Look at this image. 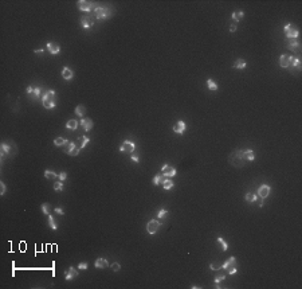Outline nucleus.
<instances>
[{
    "mask_svg": "<svg viewBox=\"0 0 302 289\" xmlns=\"http://www.w3.org/2000/svg\"><path fill=\"white\" fill-rule=\"evenodd\" d=\"M230 163H231L234 167H238V168H240V167H243V165L246 164V157H245V152L242 149H235L234 152L230 155L228 157Z\"/></svg>",
    "mask_w": 302,
    "mask_h": 289,
    "instance_id": "f257e3e1",
    "label": "nucleus"
},
{
    "mask_svg": "<svg viewBox=\"0 0 302 289\" xmlns=\"http://www.w3.org/2000/svg\"><path fill=\"white\" fill-rule=\"evenodd\" d=\"M94 14H96L97 19L102 20V19H108V18H111L113 15V10H110L109 7H98L94 10Z\"/></svg>",
    "mask_w": 302,
    "mask_h": 289,
    "instance_id": "f03ea898",
    "label": "nucleus"
},
{
    "mask_svg": "<svg viewBox=\"0 0 302 289\" xmlns=\"http://www.w3.org/2000/svg\"><path fill=\"white\" fill-rule=\"evenodd\" d=\"M77 4H78V8L83 12H91L97 8V6L93 1H87V0H79Z\"/></svg>",
    "mask_w": 302,
    "mask_h": 289,
    "instance_id": "7ed1b4c3",
    "label": "nucleus"
},
{
    "mask_svg": "<svg viewBox=\"0 0 302 289\" xmlns=\"http://www.w3.org/2000/svg\"><path fill=\"white\" fill-rule=\"evenodd\" d=\"M283 30H285V35H286L287 39H297L299 35V31L297 28H294L290 23H287L285 27H283Z\"/></svg>",
    "mask_w": 302,
    "mask_h": 289,
    "instance_id": "20e7f679",
    "label": "nucleus"
},
{
    "mask_svg": "<svg viewBox=\"0 0 302 289\" xmlns=\"http://www.w3.org/2000/svg\"><path fill=\"white\" fill-rule=\"evenodd\" d=\"M79 151H81L79 147H77L75 143H73V141H69V143L66 144V148H65V152L70 156H78Z\"/></svg>",
    "mask_w": 302,
    "mask_h": 289,
    "instance_id": "39448f33",
    "label": "nucleus"
},
{
    "mask_svg": "<svg viewBox=\"0 0 302 289\" xmlns=\"http://www.w3.org/2000/svg\"><path fill=\"white\" fill-rule=\"evenodd\" d=\"M160 225H161V222H159V221L156 219H150L149 222L146 223V231L149 233V234H156L157 230H159Z\"/></svg>",
    "mask_w": 302,
    "mask_h": 289,
    "instance_id": "423d86ee",
    "label": "nucleus"
},
{
    "mask_svg": "<svg viewBox=\"0 0 302 289\" xmlns=\"http://www.w3.org/2000/svg\"><path fill=\"white\" fill-rule=\"evenodd\" d=\"M134 149H136V144H134L133 141H129V140L124 141L122 145L120 147V151L121 152H124V153H132Z\"/></svg>",
    "mask_w": 302,
    "mask_h": 289,
    "instance_id": "0eeeda50",
    "label": "nucleus"
},
{
    "mask_svg": "<svg viewBox=\"0 0 302 289\" xmlns=\"http://www.w3.org/2000/svg\"><path fill=\"white\" fill-rule=\"evenodd\" d=\"M293 58L291 55H286V54H282L279 57V61H278V63H279L281 67H285V69H287V67L291 66V62H293Z\"/></svg>",
    "mask_w": 302,
    "mask_h": 289,
    "instance_id": "6e6552de",
    "label": "nucleus"
},
{
    "mask_svg": "<svg viewBox=\"0 0 302 289\" xmlns=\"http://www.w3.org/2000/svg\"><path fill=\"white\" fill-rule=\"evenodd\" d=\"M161 171H162V175L165 176V178H173L176 174H177V171H176V168H173V167H171L169 164H162L161 167Z\"/></svg>",
    "mask_w": 302,
    "mask_h": 289,
    "instance_id": "1a4fd4ad",
    "label": "nucleus"
},
{
    "mask_svg": "<svg viewBox=\"0 0 302 289\" xmlns=\"http://www.w3.org/2000/svg\"><path fill=\"white\" fill-rule=\"evenodd\" d=\"M81 24H82V27H83L85 30L91 28L93 24H94V18H93L91 15L82 16V18H81Z\"/></svg>",
    "mask_w": 302,
    "mask_h": 289,
    "instance_id": "9d476101",
    "label": "nucleus"
},
{
    "mask_svg": "<svg viewBox=\"0 0 302 289\" xmlns=\"http://www.w3.org/2000/svg\"><path fill=\"white\" fill-rule=\"evenodd\" d=\"M79 125L82 127V129L85 130V132H89V130L93 129V127H94V122H93L91 118H85V117H83L82 120H81Z\"/></svg>",
    "mask_w": 302,
    "mask_h": 289,
    "instance_id": "9b49d317",
    "label": "nucleus"
},
{
    "mask_svg": "<svg viewBox=\"0 0 302 289\" xmlns=\"http://www.w3.org/2000/svg\"><path fill=\"white\" fill-rule=\"evenodd\" d=\"M270 191H271L270 186H267V184H262L261 187L258 188V195H259V198L264 199V198H267L269 195H270Z\"/></svg>",
    "mask_w": 302,
    "mask_h": 289,
    "instance_id": "f8f14e48",
    "label": "nucleus"
},
{
    "mask_svg": "<svg viewBox=\"0 0 302 289\" xmlns=\"http://www.w3.org/2000/svg\"><path fill=\"white\" fill-rule=\"evenodd\" d=\"M185 129H187V125H185V122L183 120L177 121V122H176V125L173 127V132H175V133H177V135H183L185 132Z\"/></svg>",
    "mask_w": 302,
    "mask_h": 289,
    "instance_id": "ddd939ff",
    "label": "nucleus"
},
{
    "mask_svg": "<svg viewBox=\"0 0 302 289\" xmlns=\"http://www.w3.org/2000/svg\"><path fill=\"white\" fill-rule=\"evenodd\" d=\"M46 48H47V51L50 53V54H52V55L58 54V53L60 51L59 45H58V43H55V42H48L47 46H46Z\"/></svg>",
    "mask_w": 302,
    "mask_h": 289,
    "instance_id": "4468645a",
    "label": "nucleus"
},
{
    "mask_svg": "<svg viewBox=\"0 0 302 289\" xmlns=\"http://www.w3.org/2000/svg\"><path fill=\"white\" fill-rule=\"evenodd\" d=\"M289 48L294 53H298L299 51V47H301V43L298 42V39H289Z\"/></svg>",
    "mask_w": 302,
    "mask_h": 289,
    "instance_id": "2eb2a0df",
    "label": "nucleus"
},
{
    "mask_svg": "<svg viewBox=\"0 0 302 289\" xmlns=\"http://www.w3.org/2000/svg\"><path fill=\"white\" fill-rule=\"evenodd\" d=\"M77 276H78V272H77V269L74 266H70L69 270L65 273V278H66V281H70V280H73L74 277H77Z\"/></svg>",
    "mask_w": 302,
    "mask_h": 289,
    "instance_id": "dca6fc26",
    "label": "nucleus"
},
{
    "mask_svg": "<svg viewBox=\"0 0 302 289\" xmlns=\"http://www.w3.org/2000/svg\"><path fill=\"white\" fill-rule=\"evenodd\" d=\"M94 266H96L97 269H105V268L109 266V262L105 258H97L96 262H94Z\"/></svg>",
    "mask_w": 302,
    "mask_h": 289,
    "instance_id": "f3484780",
    "label": "nucleus"
},
{
    "mask_svg": "<svg viewBox=\"0 0 302 289\" xmlns=\"http://www.w3.org/2000/svg\"><path fill=\"white\" fill-rule=\"evenodd\" d=\"M62 77H63V78H65L66 81H70L71 78L74 77L73 70H71L70 67H66V66H65L63 69H62Z\"/></svg>",
    "mask_w": 302,
    "mask_h": 289,
    "instance_id": "a211bd4d",
    "label": "nucleus"
},
{
    "mask_svg": "<svg viewBox=\"0 0 302 289\" xmlns=\"http://www.w3.org/2000/svg\"><path fill=\"white\" fill-rule=\"evenodd\" d=\"M55 95H57L55 90H47V92H45V94H43L42 101H55Z\"/></svg>",
    "mask_w": 302,
    "mask_h": 289,
    "instance_id": "6ab92c4d",
    "label": "nucleus"
},
{
    "mask_svg": "<svg viewBox=\"0 0 302 289\" xmlns=\"http://www.w3.org/2000/svg\"><path fill=\"white\" fill-rule=\"evenodd\" d=\"M236 265V258L235 257H230L228 260L226 261V262H224V264L222 265V269H231V268H234Z\"/></svg>",
    "mask_w": 302,
    "mask_h": 289,
    "instance_id": "aec40b11",
    "label": "nucleus"
},
{
    "mask_svg": "<svg viewBox=\"0 0 302 289\" xmlns=\"http://www.w3.org/2000/svg\"><path fill=\"white\" fill-rule=\"evenodd\" d=\"M246 66H247V63H246V61L242 59V58H238V59L234 62V69L243 70V69H246Z\"/></svg>",
    "mask_w": 302,
    "mask_h": 289,
    "instance_id": "412c9836",
    "label": "nucleus"
},
{
    "mask_svg": "<svg viewBox=\"0 0 302 289\" xmlns=\"http://www.w3.org/2000/svg\"><path fill=\"white\" fill-rule=\"evenodd\" d=\"M89 143H90V139L89 137H86V136H81L79 139H78V147H79V149L85 148Z\"/></svg>",
    "mask_w": 302,
    "mask_h": 289,
    "instance_id": "4be33fe9",
    "label": "nucleus"
},
{
    "mask_svg": "<svg viewBox=\"0 0 302 289\" xmlns=\"http://www.w3.org/2000/svg\"><path fill=\"white\" fill-rule=\"evenodd\" d=\"M78 125H79V122L77 120H69L66 122V128L67 129H70V130H75L77 128H78Z\"/></svg>",
    "mask_w": 302,
    "mask_h": 289,
    "instance_id": "5701e85b",
    "label": "nucleus"
},
{
    "mask_svg": "<svg viewBox=\"0 0 302 289\" xmlns=\"http://www.w3.org/2000/svg\"><path fill=\"white\" fill-rule=\"evenodd\" d=\"M243 16H245L243 11H234V12H232V20H234V22H239V20L243 19Z\"/></svg>",
    "mask_w": 302,
    "mask_h": 289,
    "instance_id": "b1692460",
    "label": "nucleus"
},
{
    "mask_svg": "<svg viewBox=\"0 0 302 289\" xmlns=\"http://www.w3.org/2000/svg\"><path fill=\"white\" fill-rule=\"evenodd\" d=\"M207 86H208V89H210L211 92H218V83L213 80H211V78L207 80Z\"/></svg>",
    "mask_w": 302,
    "mask_h": 289,
    "instance_id": "393cba45",
    "label": "nucleus"
},
{
    "mask_svg": "<svg viewBox=\"0 0 302 289\" xmlns=\"http://www.w3.org/2000/svg\"><path fill=\"white\" fill-rule=\"evenodd\" d=\"M243 152H245V157L247 162H252V160L255 159V155H254V151L252 149H245Z\"/></svg>",
    "mask_w": 302,
    "mask_h": 289,
    "instance_id": "a878e982",
    "label": "nucleus"
},
{
    "mask_svg": "<svg viewBox=\"0 0 302 289\" xmlns=\"http://www.w3.org/2000/svg\"><path fill=\"white\" fill-rule=\"evenodd\" d=\"M173 186H175V184H173V182H172L169 178H167L165 180L162 182V188H164V190H167V191L172 190V188H173Z\"/></svg>",
    "mask_w": 302,
    "mask_h": 289,
    "instance_id": "bb28decb",
    "label": "nucleus"
},
{
    "mask_svg": "<svg viewBox=\"0 0 302 289\" xmlns=\"http://www.w3.org/2000/svg\"><path fill=\"white\" fill-rule=\"evenodd\" d=\"M85 113H86V108H85V105H78V106L75 108V115H77V116H79V117H82V118H83Z\"/></svg>",
    "mask_w": 302,
    "mask_h": 289,
    "instance_id": "cd10ccee",
    "label": "nucleus"
},
{
    "mask_svg": "<svg viewBox=\"0 0 302 289\" xmlns=\"http://www.w3.org/2000/svg\"><path fill=\"white\" fill-rule=\"evenodd\" d=\"M40 210H42V213L45 214V215H50V214H51V204L50 203H43L40 206Z\"/></svg>",
    "mask_w": 302,
    "mask_h": 289,
    "instance_id": "c85d7f7f",
    "label": "nucleus"
},
{
    "mask_svg": "<svg viewBox=\"0 0 302 289\" xmlns=\"http://www.w3.org/2000/svg\"><path fill=\"white\" fill-rule=\"evenodd\" d=\"M165 176H164V175H156V176H155V178H153V184L155 186H160V184H162V182L165 180Z\"/></svg>",
    "mask_w": 302,
    "mask_h": 289,
    "instance_id": "c756f323",
    "label": "nucleus"
},
{
    "mask_svg": "<svg viewBox=\"0 0 302 289\" xmlns=\"http://www.w3.org/2000/svg\"><path fill=\"white\" fill-rule=\"evenodd\" d=\"M0 149H1V157H3V156L8 155V153L11 152V147L8 145V144L3 143V144H1V147H0Z\"/></svg>",
    "mask_w": 302,
    "mask_h": 289,
    "instance_id": "7c9ffc66",
    "label": "nucleus"
},
{
    "mask_svg": "<svg viewBox=\"0 0 302 289\" xmlns=\"http://www.w3.org/2000/svg\"><path fill=\"white\" fill-rule=\"evenodd\" d=\"M69 143L67 140H65L63 137H57V139L54 140V145L55 147H63V145H66V144Z\"/></svg>",
    "mask_w": 302,
    "mask_h": 289,
    "instance_id": "2f4dec72",
    "label": "nucleus"
},
{
    "mask_svg": "<svg viewBox=\"0 0 302 289\" xmlns=\"http://www.w3.org/2000/svg\"><path fill=\"white\" fill-rule=\"evenodd\" d=\"M245 199L246 202H250V203H252V202H255V200L258 199V196L255 194H252V192H247V194L245 195Z\"/></svg>",
    "mask_w": 302,
    "mask_h": 289,
    "instance_id": "473e14b6",
    "label": "nucleus"
},
{
    "mask_svg": "<svg viewBox=\"0 0 302 289\" xmlns=\"http://www.w3.org/2000/svg\"><path fill=\"white\" fill-rule=\"evenodd\" d=\"M48 226H50L51 229L52 230H57L58 229V225H57V222H55V219H54V216L51 215H48Z\"/></svg>",
    "mask_w": 302,
    "mask_h": 289,
    "instance_id": "72a5a7b5",
    "label": "nucleus"
},
{
    "mask_svg": "<svg viewBox=\"0 0 302 289\" xmlns=\"http://www.w3.org/2000/svg\"><path fill=\"white\" fill-rule=\"evenodd\" d=\"M291 67H296L297 70L301 69V59L298 57H294L293 58V62H291Z\"/></svg>",
    "mask_w": 302,
    "mask_h": 289,
    "instance_id": "f704fd0d",
    "label": "nucleus"
},
{
    "mask_svg": "<svg viewBox=\"0 0 302 289\" xmlns=\"http://www.w3.org/2000/svg\"><path fill=\"white\" fill-rule=\"evenodd\" d=\"M45 178H47V179H55V178H58V175L55 174L54 171H51V169H46V171H45Z\"/></svg>",
    "mask_w": 302,
    "mask_h": 289,
    "instance_id": "c9c22d12",
    "label": "nucleus"
},
{
    "mask_svg": "<svg viewBox=\"0 0 302 289\" xmlns=\"http://www.w3.org/2000/svg\"><path fill=\"white\" fill-rule=\"evenodd\" d=\"M42 104H43V106H45L46 109H54L55 105H57V102L55 101H43Z\"/></svg>",
    "mask_w": 302,
    "mask_h": 289,
    "instance_id": "e433bc0d",
    "label": "nucleus"
},
{
    "mask_svg": "<svg viewBox=\"0 0 302 289\" xmlns=\"http://www.w3.org/2000/svg\"><path fill=\"white\" fill-rule=\"evenodd\" d=\"M216 241H218V243H220V246H222V249H223L224 251H226L227 249H228V243H227V242L224 241V239H223L222 237H219V238H218Z\"/></svg>",
    "mask_w": 302,
    "mask_h": 289,
    "instance_id": "4c0bfd02",
    "label": "nucleus"
},
{
    "mask_svg": "<svg viewBox=\"0 0 302 289\" xmlns=\"http://www.w3.org/2000/svg\"><path fill=\"white\" fill-rule=\"evenodd\" d=\"M54 190L57 191V192H60V191L63 190V182H55L54 183Z\"/></svg>",
    "mask_w": 302,
    "mask_h": 289,
    "instance_id": "58836bf2",
    "label": "nucleus"
},
{
    "mask_svg": "<svg viewBox=\"0 0 302 289\" xmlns=\"http://www.w3.org/2000/svg\"><path fill=\"white\" fill-rule=\"evenodd\" d=\"M168 215V211H167L165 209H161L159 211V213H157V216H159V219H164V218H165V216Z\"/></svg>",
    "mask_w": 302,
    "mask_h": 289,
    "instance_id": "ea45409f",
    "label": "nucleus"
},
{
    "mask_svg": "<svg viewBox=\"0 0 302 289\" xmlns=\"http://www.w3.org/2000/svg\"><path fill=\"white\" fill-rule=\"evenodd\" d=\"M110 268H111V270H113V272H118V270L121 269V265L118 264V262H113V264L110 265Z\"/></svg>",
    "mask_w": 302,
    "mask_h": 289,
    "instance_id": "a19ab883",
    "label": "nucleus"
},
{
    "mask_svg": "<svg viewBox=\"0 0 302 289\" xmlns=\"http://www.w3.org/2000/svg\"><path fill=\"white\" fill-rule=\"evenodd\" d=\"M40 93H42V89L39 88V86H36L35 89H34V94H32L34 95V98H38L39 95H40Z\"/></svg>",
    "mask_w": 302,
    "mask_h": 289,
    "instance_id": "79ce46f5",
    "label": "nucleus"
},
{
    "mask_svg": "<svg viewBox=\"0 0 302 289\" xmlns=\"http://www.w3.org/2000/svg\"><path fill=\"white\" fill-rule=\"evenodd\" d=\"M210 268L212 270H219V269H222V265H218V262H212V264L210 265Z\"/></svg>",
    "mask_w": 302,
    "mask_h": 289,
    "instance_id": "37998d69",
    "label": "nucleus"
},
{
    "mask_svg": "<svg viewBox=\"0 0 302 289\" xmlns=\"http://www.w3.org/2000/svg\"><path fill=\"white\" fill-rule=\"evenodd\" d=\"M224 278H226V276H224V274H220V276H216V277H215V284L222 283V281H223Z\"/></svg>",
    "mask_w": 302,
    "mask_h": 289,
    "instance_id": "c03bdc74",
    "label": "nucleus"
},
{
    "mask_svg": "<svg viewBox=\"0 0 302 289\" xmlns=\"http://www.w3.org/2000/svg\"><path fill=\"white\" fill-rule=\"evenodd\" d=\"M58 178H59L60 182H65L67 179V174H66V172H60V174L58 175Z\"/></svg>",
    "mask_w": 302,
    "mask_h": 289,
    "instance_id": "a18cd8bd",
    "label": "nucleus"
},
{
    "mask_svg": "<svg viewBox=\"0 0 302 289\" xmlns=\"http://www.w3.org/2000/svg\"><path fill=\"white\" fill-rule=\"evenodd\" d=\"M34 89H35V88H32V86H28V88L26 89V93H27L28 95H32V94H34Z\"/></svg>",
    "mask_w": 302,
    "mask_h": 289,
    "instance_id": "49530a36",
    "label": "nucleus"
},
{
    "mask_svg": "<svg viewBox=\"0 0 302 289\" xmlns=\"http://www.w3.org/2000/svg\"><path fill=\"white\" fill-rule=\"evenodd\" d=\"M78 268H79L81 270H86L87 269V264H86V262H81V264L78 265Z\"/></svg>",
    "mask_w": 302,
    "mask_h": 289,
    "instance_id": "de8ad7c7",
    "label": "nucleus"
},
{
    "mask_svg": "<svg viewBox=\"0 0 302 289\" xmlns=\"http://www.w3.org/2000/svg\"><path fill=\"white\" fill-rule=\"evenodd\" d=\"M0 188H1V190H0V194H1V195H4V192H6V184H4L3 182L0 183Z\"/></svg>",
    "mask_w": 302,
    "mask_h": 289,
    "instance_id": "09e8293b",
    "label": "nucleus"
},
{
    "mask_svg": "<svg viewBox=\"0 0 302 289\" xmlns=\"http://www.w3.org/2000/svg\"><path fill=\"white\" fill-rule=\"evenodd\" d=\"M236 270H238V269H236V266L231 268V269H228V274H230V276H234V274L236 273Z\"/></svg>",
    "mask_w": 302,
    "mask_h": 289,
    "instance_id": "8fccbe9b",
    "label": "nucleus"
},
{
    "mask_svg": "<svg viewBox=\"0 0 302 289\" xmlns=\"http://www.w3.org/2000/svg\"><path fill=\"white\" fill-rule=\"evenodd\" d=\"M55 213H57V214H59V215H65V211H63V209H60V207H57V209H55Z\"/></svg>",
    "mask_w": 302,
    "mask_h": 289,
    "instance_id": "3c124183",
    "label": "nucleus"
},
{
    "mask_svg": "<svg viewBox=\"0 0 302 289\" xmlns=\"http://www.w3.org/2000/svg\"><path fill=\"white\" fill-rule=\"evenodd\" d=\"M130 157H132V160H133V162H136V163L140 162V159H138V156H137V155H132Z\"/></svg>",
    "mask_w": 302,
    "mask_h": 289,
    "instance_id": "603ef678",
    "label": "nucleus"
},
{
    "mask_svg": "<svg viewBox=\"0 0 302 289\" xmlns=\"http://www.w3.org/2000/svg\"><path fill=\"white\" fill-rule=\"evenodd\" d=\"M230 31H231V32H235V31H236V24H231V26H230Z\"/></svg>",
    "mask_w": 302,
    "mask_h": 289,
    "instance_id": "864d4df0",
    "label": "nucleus"
},
{
    "mask_svg": "<svg viewBox=\"0 0 302 289\" xmlns=\"http://www.w3.org/2000/svg\"><path fill=\"white\" fill-rule=\"evenodd\" d=\"M42 51H43V48H36L34 53H42Z\"/></svg>",
    "mask_w": 302,
    "mask_h": 289,
    "instance_id": "5fc2aeb1",
    "label": "nucleus"
},
{
    "mask_svg": "<svg viewBox=\"0 0 302 289\" xmlns=\"http://www.w3.org/2000/svg\"><path fill=\"white\" fill-rule=\"evenodd\" d=\"M191 288H192V289H197V288H200V286H197V285H192Z\"/></svg>",
    "mask_w": 302,
    "mask_h": 289,
    "instance_id": "6e6d98bb",
    "label": "nucleus"
}]
</instances>
